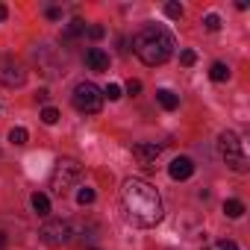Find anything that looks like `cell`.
Returning <instances> with one entry per match:
<instances>
[{
  "label": "cell",
  "instance_id": "6da1fadb",
  "mask_svg": "<svg viewBox=\"0 0 250 250\" xmlns=\"http://www.w3.org/2000/svg\"><path fill=\"white\" fill-rule=\"evenodd\" d=\"M124 209H127L130 221L139 227H156L162 221V197L159 191L145 183V180H127L121 188Z\"/></svg>",
  "mask_w": 250,
  "mask_h": 250
},
{
  "label": "cell",
  "instance_id": "7a4b0ae2",
  "mask_svg": "<svg viewBox=\"0 0 250 250\" xmlns=\"http://www.w3.org/2000/svg\"><path fill=\"white\" fill-rule=\"evenodd\" d=\"M133 50H136V56H139L145 65L156 68V65H162V62L171 59V53H174V36H171L165 27L150 24V27H145V30L133 39Z\"/></svg>",
  "mask_w": 250,
  "mask_h": 250
},
{
  "label": "cell",
  "instance_id": "3957f363",
  "mask_svg": "<svg viewBox=\"0 0 250 250\" xmlns=\"http://www.w3.org/2000/svg\"><path fill=\"white\" fill-rule=\"evenodd\" d=\"M80 174H83V165L77 162V159H59L56 165H53V174H50V188L56 191V194H65L77 180H80Z\"/></svg>",
  "mask_w": 250,
  "mask_h": 250
},
{
  "label": "cell",
  "instance_id": "277c9868",
  "mask_svg": "<svg viewBox=\"0 0 250 250\" xmlns=\"http://www.w3.org/2000/svg\"><path fill=\"white\" fill-rule=\"evenodd\" d=\"M71 100H74V109H77V112H83V115H97L100 106H103V91H100L94 83H80V85L74 88Z\"/></svg>",
  "mask_w": 250,
  "mask_h": 250
},
{
  "label": "cell",
  "instance_id": "5b68a950",
  "mask_svg": "<svg viewBox=\"0 0 250 250\" xmlns=\"http://www.w3.org/2000/svg\"><path fill=\"white\" fill-rule=\"evenodd\" d=\"M221 156H224V162L232 168V171H238V174H244L247 171V156H244V147H241V139L232 133V130H227V133H221Z\"/></svg>",
  "mask_w": 250,
  "mask_h": 250
},
{
  "label": "cell",
  "instance_id": "8992f818",
  "mask_svg": "<svg viewBox=\"0 0 250 250\" xmlns=\"http://www.w3.org/2000/svg\"><path fill=\"white\" fill-rule=\"evenodd\" d=\"M42 241H44L47 247H62V244L71 241V227H68L65 221H47V224L42 227Z\"/></svg>",
  "mask_w": 250,
  "mask_h": 250
},
{
  "label": "cell",
  "instance_id": "52a82bcc",
  "mask_svg": "<svg viewBox=\"0 0 250 250\" xmlns=\"http://www.w3.org/2000/svg\"><path fill=\"white\" fill-rule=\"evenodd\" d=\"M0 83H3L6 88H18L27 83V71L24 65L18 62H0Z\"/></svg>",
  "mask_w": 250,
  "mask_h": 250
},
{
  "label": "cell",
  "instance_id": "ba28073f",
  "mask_svg": "<svg viewBox=\"0 0 250 250\" xmlns=\"http://www.w3.org/2000/svg\"><path fill=\"white\" fill-rule=\"evenodd\" d=\"M162 153V145H156V142H139L136 147H133V156L142 162V165H150V162H156V156Z\"/></svg>",
  "mask_w": 250,
  "mask_h": 250
},
{
  "label": "cell",
  "instance_id": "9c48e42d",
  "mask_svg": "<svg viewBox=\"0 0 250 250\" xmlns=\"http://www.w3.org/2000/svg\"><path fill=\"white\" fill-rule=\"evenodd\" d=\"M168 174H171V180H188V177L194 174V162H191L188 156H177V159L168 165Z\"/></svg>",
  "mask_w": 250,
  "mask_h": 250
},
{
  "label": "cell",
  "instance_id": "30bf717a",
  "mask_svg": "<svg viewBox=\"0 0 250 250\" xmlns=\"http://www.w3.org/2000/svg\"><path fill=\"white\" fill-rule=\"evenodd\" d=\"M85 65L91 71H109V53L100 47H88L85 50Z\"/></svg>",
  "mask_w": 250,
  "mask_h": 250
},
{
  "label": "cell",
  "instance_id": "8fae6325",
  "mask_svg": "<svg viewBox=\"0 0 250 250\" xmlns=\"http://www.w3.org/2000/svg\"><path fill=\"white\" fill-rule=\"evenodd\" d=\"M156 100H159V106L168 109V112H174V109L180 106V97H177L174 91H168V88H159V91H156Z\"/></svg>",
  "mask_w": 250,
  "mask_h": 250
},
{
  "label": "cell",
  "instance_id": "7c38bea8",
  "mask_svg": "<svg viewBox=\"0 0 250 250\" xmlns=\"http://www.w3.org/2000/svg\"><path fill=\"white\" fill-rule=\"evenodd\" d=\"M33 209H36V215H50V197L47 194H42V191H36L33 194Z\"/></svg>",
  "mask_w": 250,
  "mask_h": 250
},
{
  "label": "cell",
  "instance_id": "4fadbf2b",
  "mask_svg": "<svg viewBox=\"0 0 250 250\" xmlns=\"http://www.w3.org/2000/svg\"><path fill=\"white\" fill-rule=\"evenodd\" d=\"M209 77H212L215 83H224V80H229V68H227L224 62H215V65L209 68Z\"/></svg>",
  "mask_w": 250,
  "mask_h": 250
},
{
  "label": "cell",
  "instance_id": "5bb4252c",
  "mask_svg": "<svg viewBox=\"0 0 250 250\" xmlns=\"http://www.w3.org/2000/svg\"><path fill=\"white\" fill-rule=\"evenodd\" d=\"M224 212H227V218H241L244 215V203L241 200H227L224 203Z\"/></svg>",
  "mask_w": 250,
  "mask_h": 250
},
{
  "label": "cell",
  "instance_id": "9a60e30c",
  "mask_svg": "<svg viewBox=\"0 0 250 250\" xmlns=\"http://www.w3.org/2000/svg\"><path fill=\"white\" fill-rule=\"evenodd\" d=\"M27 139H30V133H27L24 127H12V133H9V142H12V145L21 147V145H27Z\"/></svg>",
  "mask_w": 250,
  "mask_h": 250
},
{
  "label": "cell",
  "instance_id": "2e32d148",
  "mask_svg": "<svg viewBox=\"0 0 250 250\" xmlns=\"http://www.w3.org/2000/svg\"><path fill=\"white\" fill-rule=\"evenodd\" d=\"M77 203H80V206L94 203V188H88V186H85V188H80V191H77Z\"/></svg>",
  "mask_w": 250,
  "mask_h": 250
},
{
  "label": "cell",
  "instance_id": "e0dca14e",
  "mask_svg": "<svg viewBox=\"0 0 250 250\" xmlns=\"http://www.w3.org/2000/svg\"><path fill=\"white\" fill-rule=\"evenodd\" d=\"M42 121H44V124H56V121H59V112H56L53 106H44V109H42Z\"/></svg>",
  "mask_w": 250,
  "mask_h": 250
},
{
  "label": "cell",
  "instance_id": "ac0fdd59",
  "mask_svg": "<svg viewBox=\"0 0 250 250\" xmlns=\"http://www.w3.org/2000/svg\"><path fill=\"white\" fill-rule=\"evenodd\" d=\"M203 27H206L209 33H215V30H221V18H218V15H206V18H203Z\"/></svg>",
  "mask_w": 250,
  "mask_h": 250
},
{
  "label": "cell",
  "instance_id": "d6986e66",
  "mask_svg": "<svg viewBox=\"0 0 250 250\" xmlns=\"http://www.w3.org/2000/svg\"><path fill=\"white\" fill-rule=\"evenodd\" d=\"M106 97H109V100H118V97H121V85H115V83H109V85L103 88V100H106Z\"/></svg>",
  "mask_w": 250,
  "mask_h": 250
},
{
  "label": "cell",
  "instance_id": "ffe728a7",
  "mask_svg": "<svg viewBox=\"0 0 250 250\" xmlns=\"http://www.w3.org/2000/svg\"><path fill=\"white\" fill-rule=\"evenodd\" d=\"M165 15L168 18H183V6L180 3H165Z\"/></svg>",
  "mask_w": 250,
  "mask_h": 250
},
{
  "label": "cell",
  "instance_id": "44dd1931",
  "mask_svg": "<svg viewBox=\"0 0 250 250\" xmlns=\"http://www.w3.org/2000/svg\"><path fill=\"white\" fill-rule=\"evenodd\" d=\"M180 62H183L186 68H191V65L197 62V56H194V50H183V53H180Z\"/></svg>",
  "mask_w": 250,
  "mask_h": 250
},
{
  "label": "cell",
  "instance_id": "7402d4cb",
  "mask_svg": "<svg viewBox=\"0 0 250 250\" xmlns=\"http://www.w3.org/2000/svg\"><path fill=\"white\" fill-rule=\"evenodd\" d=\"M83 30H85V24H83V21L77 18V21H71V27H68V36H80Z\"/></svg>",
  "mask_w": 250,
  "mask_h": 250
},
{
  "label": "cell",
  "instance_id": "603a6c76",
  "mask_svg": "<svg viewBox=\"0 0 250 250\" xmlns=\"http://www.w3.org/2000/svg\"><path fill=\"white\" fill-rule=\"evenodd\" d=\"M215 250H238V247H235V241H227V238H224V241L215 244Z\"/></svg>",
  "mask_w": 250,
  "mask_h": 250
},
{
  "label": "cell",
  "instance_id": "cb8c5ba5",
  "mask_svg": "<svg viewBox=\"0 0 250 250\" xmlns=\"http://www.w3.org/2000/svg\"><path fill=\"white\" fill-rule=\"evenodd\" d=\"M127 91H130V94H139V91H142V83H139V80H130V83H127Z\"/></svg>",
  "mask_w": 250,
  "mask_h": 250
},
{
  "label": "cell",
  "instance_id": "d4e9b609",
  "mask_svg": "<svg viewBox=\"0 0 250 250\" xmlns=\"http://www.w3.org/2000/svg\"><path fill=\"white\" fill-rule=\"evenodd\" d=\"M47 18H50V21H59V18H62V12H59L56 6H50V9H47Z\"/></svg>",
  "mask_w": 250,
  "mask_h": 250
},
{
  "label": "cell",
  "instance_id": "484cf974",
  "mask_svg": "<svg viewBox=\"0 0 250 250\" xmlns=\"http://www.w3.org/2000/svg\"><path fill=\"white\" fill-rule=\"evenodd\" d=\"M88 36H91V39H103V27H91Z\"/></svg>",
  "mask_w": 250,
  "mask_h": 250
},
{
  "label": "cell",
  "instance_id": "4316f807",
  "mask_svg": "<svg viewBox=\"0 0 250 250\" xmlns=\"http://www.w3.org/2000/svg\"><path fill=\"white\" fill-rule=\"evenodd\" d=\"M6 15H9V12H6V6H3V3H0V21H3Z\"/></svg>",
  "mask_w": 250,
  "mask_h": 250
},
{
  "label": "cell",
  "instance_id": "83f0119b",
  "mask_svg": "<svg viewBox=\"0 0 250 250\" xmlns=\"http://www.w3.org/2000/svg\"><path fill=\"white\" fill-rule=\"evenodd\" d=\"M3 247H6V235H3V232H0V250H3Z\"/></svg>",
  "mask_w": 250,
  "mask_h": 250
}]
</instances>
